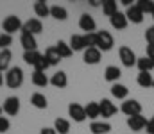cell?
<instances>
[{
    "instance_id": "9",
    "label": "cell",
    "mask_w": 154,
    "mask_h": 134,
    "mask_svg": "<svg viewBox=\"0 0 154 134\" xmlns=\"http://www.w3.org/2000/svg\"><path fill=\"white\" fill-rule=\"evenodd\" d=\"M125 16H127V22H131V23H142L145 14L142 13V9L136 4H133L125 9Z\"/></svg>"
},
{
    "instance_id": "28",
    "label": "cell",
    "mask_w": 154,
    "mask_h": 134,
    "mask_svg": "<svg viewBox=\"0 0 154 134\" xmlns=\"http://www.w3.org/2000/svg\"><path fill=\"white\" fill-rule=\"evenodd\" d=\"M11 57H13V54H11V50L7 48V50H0V72H5V70H9L11 66Z\"/></svg>"
},
{
    "instance_id": "16",
    "label": "cell",
    "mask_w": 154,
    "mask_h": 134,
    "mask_svg": "<svg viewBox=\"0 0 154 134\" xmlns=\"http://www.w3.org/2000/svg\"><path fill=\"white\" fill-rule=\"evenodd\" d=\"M20 43L23 46V50L25 52H31V50H36V38L32 36V34H29V32H22V38H20Z\"/></svg>"
},
{
    "instance_id": "22",
    "label": "cell",
    "mask_w": 154,
    "mask_h": 134,
    "mask_svg": "<svg viewBox=\"0 0 154 134\" xmlns=\"http://www.w3.org/2000/svg\"><path fill=\"white\" fill-rule=\"evenodd\" d=\"M34 13H36L38 20L39 18H47V16H50V7L47 5L45 0H38V2H34Z\"/></svg>"
},
{
    "instance_id": "25",
    "label": "cell",
    "mask_w": 154,
    "mask_h": 134,
    "mask_svg": "<svg viewBox=\"0 0 154 134\" xmlns=\"http://www.w3.org/2000/svg\"><path fill=\"white\" fill-rule=\"evenodd\" d=\"M31 104H32L36 109H47V106H48L47 97H45L43 93H32V97H31Z\"/></svg>"
},
{
    "instance_id": "7",
    "label": "cell",
    "mask_w": 154,
    "mask_h": 134,
    "mask_svg": "<svg viewBox=\"0 0 154 134\" xmlns=\"http://www.w3.org/2000/svg\"><path fill=\"white\" fill-rule=\"evenodd\" d=\"M2 109H4L5 115L16 116L18 111H20V98H18V97H7L5 102H4V106H2Z\"/></svg>"
},
{
    "instance_id": "24",
    "label": "cell",
    "mask_w": 154,
    "mask_h": 134,
    "mask_svg": "<svg viewBox=\"0 0 154 134\" xmlns=\"http://www.w3.org/2000/svg\"><path fill=\"white\" fill-rule=\"evenodd\" d=\"M56 50H57V54L61 55V59L70 57V55L74 54V50L70 48V43H66V41H63V40H59V41L56 43Z\"/></svg>"
},
{
    "instance_id": "4",
    "label": "cell",
    "mask_w": 154,
    "mask_h": 134,
    "mask_svg": "<svg viewBox=\"0 0 154 134\" xmlns=\"http://www.w3.org/2000/svg\"><path fill=\"white\" fill-rule=\"evenodd\" d=\"M120 111H122L127 118H129V116H136V115H142V104H140L138 100H134V98H127V100L122 102Z\"/></svg>"
},
{
    "instance_id": "43",
    "label": "cell",
    "mask_w": 154,
    "mask_h": 134,
    "mask_svg": "<svg viewBox=\"0 0 154 134\" xmlns=\"http://www.w3.org/2000/svg\"><path fill=\"white\" fill-rule=\"evenodd\" d=\"M4 82H5V77H4V75H2V72H0V86H2Z\"/></svg>"
},
{
    "instance_id": "38",
    "label": "cell",
    "mask_w": 154,
    "mask_h": 134,
    "mask_svg": "<svg viewBox=\"0 0 154 134\" xmlns=\"http://www.w3.org/2000/svg\"><path fill=\"white\" fill-rule=\"evenodd\" d=\"M9 127H11L9 120H7L5 116H0V133H7V131H9Z\"/></svg>"
},
{
    "instance_id": "19",
    "label": "cell",
    "mask_w": 154,
    "mask_h": 134,
    "mask_svg": "<svg viewBox=\"0 0 154 134\" xmlns=\"http://www.w3.org/2000/svg\"><path fill=\"white\" fill-rule=\"evenodd\" d=\"M84 111H86V118L97 122V118L100 116V109H99V102H88L84 106Z\"/></svg>"
},
{
    "instance_id": "23",
    "label": "cell",
    "mask_w": 154,
    "mask_h": 134,
    "mask_svg": "<svg viewBox=\"0 0 154 134\" xmlns=\"http://www.w3.org/2000/svg\"><path fill=\"white\" fill-rule=\"evenodd\" d=\"M152 81H154V77L149 72H140L138 77H136V82H138L140 88H152Z\"/></svg>"
},
{
    "instance_id": "3",
    "label": "cell",
    "mask_w": 154,
    "mask_h": 134,
    "mask_svg": "<svg viewBox=\"0 0 154 134\" xmlns=\"http://www.w3.org/2000/svg\"><path fill=\"white\" fill-rule=\"evenodd\" d=\"M118 57H120L122 64H124V66H127V68L134 66V64H136V61H138V57H136V54L133 52V48H131V46H125V45L118 48Z\"/></svg>"
},
{
    "instance_id": "42",
    "label": "cell",
    "mask_w": 154,
    "mask_h": 134,
    "mask_svg": "<svg viewBox=\"0 0 154 134\" xmlns=\"http://www.w3.org/2000/svg\"><path fill=\"white\" fill-rule=\"evenodd\" d=\"M147 57L154 61V45H147Z\"/></svg>"
},
{
    "instance_id": "46",
    "label": "cell",
    "mask_w": 154,
    "mask_h": 134,
    "mask_svg": "<svg viewBox=\"0 0 154 134\" xmlns=\"http://www.w3.org/2000/svg\"><path fill=\"white\" fill-rule=\"evenodd\" d=\"M152 18H154V14H152Z\"/></svg>"
},
{
    "instance_id": "12",
    "label": "cell",
    "mask_w": 154,
    "mask_h": 134,
    "mask_svg": "<svg viewBox=\"0 0 154 134\" xmlns=\"http://www.w3.org/2000/svg\"><path fill=\"white\" fill-rule=\"evenodd\" d=\"M147 122L149 120H145V116H142V115H136V116H129L127 118V125L134 133H140L142 129H145L147 127Z\"/></svg>"
},
{
    "instance_id": "5",
    "label": "cell",
    "mask_w": 154,
    "mask_h": 134,
    "mask_svg": "<svg viewBox=\"0 0 154 134\" xmlns=\"http://www.w3.org/2000/svg\"><path fill=\"white\" fill-rule=\"evenodd\" d=\"M113 45H115V40H113V36H111L108 31H99V32H97V48H99L100 52L111 50Z\"/></svg>"
},
{
    "instance_id": "29",
    "label": "cell",
    "mask_w": 154,
    "mask_h": 134,
    "mask_svg": "<svg viewBox=\"0 0 154 134\" xmlns=\"http://www.w3.org/2000/svg\"><path fill=\"white\" fill-rule=\"evenodd\" d=\"M48 82H50V79L45 75V72H36V70H34V73H32V84H34V86L45 88Z\"/></svg>"
},
{
    "instance_id": "10",
    "label": "cell",
    "mask_w": 154,
    "mask_h": 134,
    "mask_svg": "<svg viewBox=\"0 0 154 134\" xmlns=\"http://www.w3.org/2000/svg\"><path fill=\"white\" fill-rule=\"evenodd\" d=\"M100 57H102V52H100L97 46L86 48L84 54H82V61H84L86 64H97V63H100Z\"/></svg>"
},
{
    "instance_id": "35",
    "label": "cell",
    "mask_w": 154,
    "mask_h": 134,
    "mask_svg": "<svg viewBox=\"0 0 154 134\" xmlns=\"http://www.w3.org/2000/svg\"><path fill=\"white\" fill-rule=\"evenodd\" d=\"M84 43H86V48H93V46H97V32L84 34Z\"/></svg>"
},
{
    "instance_id": "34",
    "label": "cell",
    "mask_w": 154,
    "mask_h": 134,
    "mask_svg": "<svg viewBox=\"0 0 154 134\" xmlns=\"http://www.w3.org/2000/svg\"><path fill=\"white\" fill-rule=\"evenodd\" d=\"M136 5L142 9L143 14H154V2L152 0H138Z\"/></svg>"
},
{
    "instance_id": "36",
    "label": "cell",
    "mask_w": 154,
    "mask_h": 134,
    "mask_svg": "<svg viewBox=\"0 0 154 134\" xmlns=\"http://www.w3.org/2000/svg\"><path fill=\"white\" fill-rule=\"evenodd\" d=\"M11 43H13V36L2 32V34H0V50H7Z\"/></svg>"
},
{
    "instance_id": "13",
    "label": "cell",
    "mask_w": 154,
    "mask_h": 134,
    "mask_svg": "<svg viewBox=\"0 0 154 134\" xmlns=\"http://www.w3.org/2000/svg\"><path fill=\"white\" fill-rule=\"evenodd\" d=\"M79 27H81V31H84L86 34H90V32H95L97 23H95V20H93L90 14H82V16L79 18Z\"/></svg>"
},
{
    "instance_id": "8",
    "label": "cell",
    "mask_w": 154,
    "mask_h": 134,
    "mask_svg": "<svg viewBox=\"0 0 154 134\" xmlns=\"http://www.w3.org/2000/svg\"><path fill=\"white\" fill-rule=\"evenodd\" d=\"M99 109H100V116L102 118H111V116H115L116 115V106L109 100V98H102L100 102H99Z\"/></svg>"
},
{
    "instance_id": "41",
    "label": "cell",
    "mask_w": 154,
    "mask_h": 134,
    "mask_svg": "<svg viewBox=\"0 0 154 134\" xmlns=\"http://www.w3.org/2000/svg\"><path fill=\"white\" fill-rule=\"evenodd\" d=\"M39 134H57V133H56V129H54V127H43Z\"/></svg>"
},
{
    "instance_id": "27",
    "label": "cell",
    "mask_w": 154,
    "mask_h": 134,
    "mask_svg": "<svg viewBox=\"0 0 154 134\" xmlns=\"http://www.w3.org/2000/svg\"><path fill=\"white\" fill-rule=\"evenodd\" d=\"M50 16L56 18V20H59V22H65L68 18V11L65 7H61V5H52L50 7Z\"/></svg>"
},
{
    "instance_id": "31",
    "label": "cell",
    "mask_w": 154,
    "mask_h": 134,
    "mask_svg": "<svg viewBox=\"0 0 154 134\" xmlns=\"http://www.w3.org/2000/svg\"><path fill=\"white\" fill-rule=\"evenodd\" d=\"M54 129H56L57 134H68V131H70V122L65 120V118H56Z\"/></svg>"
},
{
    "instance_id": "40",
    "label": "cell",
    "mask_w": 154,
    "mask_h": 134,
    "mask_svg": "<svg viewBox=\"0 0 154 134\" xmlns=\"http://www.w3.org/2000/svg\"><path fill=\"white\" fill-rule=\"evenodd\" d=\"M145 131H147L149 134H154V116L149 120V122H147V127H145Z\"/></svg>"
},
{
    "instance_id": "17",
    "label": "cell",
    "mask_w": 154,
    "mask_h": 134,
    "mask_svg": "<svg viewBox=\"0 0 154 134\" xmlns=\"http://www.w3.org/2000/svg\"><path fill=\"white\" fill-rule=\"evenodd\" d=\"M122 77V70L118 68V66H106V70H104V79L108 81V82H118V79Z\"/></svg>"
},
{
    "instance_id": "37",
    "label": "cell",
    "mask_w": 154,
    "mask_h": 134,
    "mask_svg": "<svg viewBox=\"0 0 154 134\" xmlns=\"http://www.w3.org/2000/svg\"><path fill=\"white\" fill-rule=\"evenodd\" d=\"M47 68H50V64H48V63H47V59H45V57L41 55V59H39L38 63H36L34 70H36V72H45Z\"/></svg>"
},
{
    "instance_id": "45",
    "label": "cell",
    "mask_w": 154,
    "mask_h": 134,
    "mask_svg": "<svg viewBox=\"0 0 154 134\" xmlns=\"http://www.w3.org/2000/svg\"><path fill=\"white\" fill-rule=\"evenodd\" d=\"M152 88H154V81H152Z\"/></svg>"
},
{
    "instance_id": "18",
    "label": "cell",
    "mask_w": 154,
    "mask_h": 134,
    "mask_svg": "<svg viewBox=\"0 0 154 134\" xmlns=\"http://www.w3.org/2000/svg\"><path fill=\"white\" fill-rule=\"evenodd\" d=\"M43 57L47 59V63H48L50 66H56V64H59V61H61V55L57 54V50H56V46H48V48L45 50V54H43Z\"/></svg>"
},
{
    "instance_id": "14",
    "label": "cell",
    "mask_w": 154,
    "mask_h": 134,
    "mask_svg": "<svg viewBox=\"0 0 154 134\" xmlns=\"http://www.w3.org/2000/svg\"><path fill=\"white\" fill-rule=\"evenodd\" d=\"M109 23H111V27L113 29H116V31H124L125 27H127V16H125V13H116V14H113L111 18H109Z\"/></svg>"
},
{
    "instance_id": "6",
    "label": "cell",
    "mask_w": 154,
    "mask_h": 134,
    "mask_svg": "<svg viewBox=\"0 0 154 134\" xmlns=\"http://www.w3.org/2000/svg\"><path fill=\"white\" fill-rule=\"evenodd\" d=\"M68 115H70V118H72L74 122H77V124H81V122L86 120L84 106H81V104H77V102H72V104L68 106Z\"/></svg>"
},
{
    "instance_id": "21",
    "label": "cell",
    "mask_w": 154,
    "mask_h": 134,
    "mask_svg": "<svg viewBox=\"0 0 154 134\" xmlns=\"http://www.w3.org/2000/svg\"><path fill=\"white\" fill-rule=\"evenodd\" d=\"M90 131L93 134H108L111 131V124H108V122H91Z\"/></svg>"
},
{
    "instance_id": "33",
    "label": "cell",
    "mask_w": 154,
    "mask_h": 134,
    "mask_svg": "<svg viewBox=\"0 0 154 134\" xmlns=\"http://www.w3.org/2000/svg\"><path fill=\"white\" fill-rule=\"evenodd\" d=\"M39 59H41V54H39L38 50L23 52V61H25L27 64H31V66H36V63H38Z\"/></svg>"
},
{
    "instance_id": "20",
    "label": "cell",
    "mask_w": 154,
    "mask_h": 134,
    "mask_svg": "<svg viewBox=\"0 0 154 134\" xmlns=\"http://www.w3.org/2000/svg\"><path fill=\"white\" fill-rule=\"evenodd\" d=\"M111 95H113L115 98H120V100H127L129 88L124 86V84H120V82H115V84L111 86Z\"/></svg>"
},
{
    "instance_id": "1",
    "label": "cell",
    "mask_w": 154,
    "mask_h": 134,
    "mask_svg": "<svg viewBox=\"0 0 154 134\" xmlns=\"http://www.w3.org/2000/svg\"><path fill=\"white\" fill-rule=\"evenodd\" d=\"M5 84L11 89L20 88L23 84V70L20 66H11L5 73Z\"/></svg>"
},
{
    "instance_id": "30",
    "label": "cell",
    "mask_w": 154,
    "mask_h": 134,
    "mask_svg": "<svg viewBox=\"0 0 154 134\" xmlns=\"http://www.w3.org/2000/svg\"><path fill=\"white\" fill-rule=\"evenodd\" d=\"M70 48L74 52H79V50H86V43H84V36H79V34H74L70 38Z\"/></svg>"
},
{
    "instance_id": "39",
    "label": "cell",
    "mask_w": 154,
    "mask_h": 134,
    "mask_svg": "<svg viewBox=\"0 0 154 134\" xmlns=\"http://www.w3.org/2000/svg\"><path fill=\"white\" fill-rule=\"evenodd\" d=\"M145 40L149 45H154V25H151L147 31H145Z\"/></svg>"
},
{
    "instance_id": "26",
    "label": "cell",
    "mask_w": 154,
    "mask_h": 134,
    "mask_svg": "<svg viewBox=\"0 0 154 134\" xmlns=\"http://www.w3.org/2000/svg\"><path fill=\"white\" fill-rule=\"evenodd\" d=\"M136 66H138L140 72H151V70H154V61L151 59V57L143 55V57H138Z\"/></svg>"
},
{
    "instance_id": "44",
    "label": "cell",
    "mask_w": 154,
    "mask_h": 134,
    "mask_svg": "<svg viewBox=\"0 0 154 134\" xmlns=\"http://www.w3.org/2000/svg\"><path fill=\"white\" fill-rule=\"evenodd\" d=\"M2 111H4V109H2V106H0V116H2Z\"/></svg>"
},
{
    "instance_id": "15",
    "label": "cell",
    "mask_w": 154,
    "mask_h": 134,
    "mask_svg": "<svg viewBox=\"0 0 154 134\" xmlns=\"http://www.w3.org/2000/svg\"><path fill=\"white\" fill-rule=\"evenodd\" d=\"M50 84L54 86V88H59V89H63V88H66V84H68V77H66V73L65 72H56L52 77H50Z\"/></svg>"
},
{
    "instance_id": "11",
    "label": "cell",
    "mask_w": 154,
    "mask_h": 134,
    "mask_svg": "<svg viewBox=\"0 0 154 134\" xmlns=\"http://www.w3.org/2000/svg\"><path fill=\"white\" fill-rule=\"evenodd\" d=\"M43 31V23H41V20L38 18H31V20H27L25 23H23V27H22V32H29V34H32V36H36Z\"/></svg>"
},
{
    "instance_id": "32",
    "label": "cell",
    "mask_w": 154,
    "mask_h": 134,
    "mask_svg": "<svg viewBox=\"0 0 154 134\" xmlns=\"http://www.w3.org/2000/svg\"><path fill=\"white\" fill-rule=\"evenodd\" d=\"M102 13L106 14V16H113L118 13V5H116L115 0H106V2H102Z\"/></svg>"
},
{
    "instance_id": "2",
    "label": "cell",
    "mask_w": 154,
    "mask_h": 134,
    "mask_svg": "<svg viewBox=\"0 0 154 134\" xmlns=\"http://www.w3.org/2000/svg\"><path fill=\"white\" fill-rule=\"evenodd\" d=\"M22 27H23L22 20H20L18 16H14V14L7 16V18L2 22V29H4V32H5V34H9V36H13L14 32L22 31Z\"/></svg>"
}]
</instances>
